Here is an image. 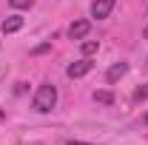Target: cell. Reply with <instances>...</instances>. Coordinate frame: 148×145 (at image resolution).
Listing matches in <instances>:
<instances>
[{"instance_id": "6da1fadb", "label": "cell", "mask_w": 148, "mask_h": 145, "mask_svg": "<svg viewBox=\"0 0 148 145\" xmlns=\"http://www.w3.org/2000/svg\"><path fill=\"white\" fill-rule=\"evenodd\" d=\"M32 105H34V111H40V114H49V111L57 105V88L51 85V83H43V85L37 88Z\"/></svg>"}, {"instance_id": "7a4b0ae2", "label": "cell", "mask_w": 148, "mask_h": 145, "mask_svg": "<svg viewBox=\"0 0 148 145\" xmlns=\"http://www.w3.org/2000/svg\"><path fill=\"white\" fill-rule=\"evenodd\" d=\"M91 68H94V63L88 60V57H86V60H77V63H71V66L66 68V74H69L71 80H77V77H86V74L91 71Z\"/></svg>"}, {"instance_id": "3957f363", "label": "cell", "mask_w": 148, "mask_h": 145, "mask_svg": "<svg viewBox=\"0 0 148 145\" xmlns=\"http://www.w3.org/2000/svg\"><path fill=\"white\" fill-rule=\"evenodd\" d=\"M111 9H114V0H94V3H91V17L106 20L111 14Z\"/></svg>"}, {"instance_id": "277c9868", "label": "cell", "mask_w": 148, "mask_h": 145, "mask_svg": "<svg viewBox=\"0 0 148 145\" xmlns=\"http://www.w3.org/2000/svg\"><path fill=\"white\" fill-rule=\"evenodd\" d=\"M88 31H91V23H88V20H77V23L69 26V37H71V40H83Z\"/></svg>"}, {"instance_id": "5b68a950", "label": "cell", "mask_w": 148, "mask_h": 145, "mask_svg": "<svg viewBox=\"0 0 148 145\" xmlns=\"http://www.w3.org/2000/svg\"><path fill=\"white\" fill-rule=\"evenodd\" d=\"M20 29H23V17H17V14H14V17H6L3 26H0L3 34H14V31H20Z\"/></svg>"}, {"instance_id": "8992f818", "label": "cell", "mask_w": 148, "mask_h": 145, "mask_svg": "<svg viewBox=\"0 0 148 145\" xmlns=\"http://www.w3.org/2000/svg\"><path fill=\"white\" fill-rule=\"evenodd\" d=\"M125 71H128V66H125V63H114L108 71H106V80H108V83H117L120 77H125Z\"/></svg>"}, {"instance_id": "52a82bcc", "label": "cell", "mask_w": 148, "mask_h": 145, "mask_svg": "<svg viewBox=\"0 0 148 145\" xmlns=\"http://www.w3.org/2000/svg\"><path fill=\"white\" fill-rule=\"evenodd\" d=\"M94 100L103 103V105H111V103H114V94H111V91H94Z\"/></svg>"}, {"instance_id": "ba28073f", "label": "cell", "mask_w": 148, "mask_h": 145, "mask_svg": "<svg viewBox=\"0 0 148 145\" xmlns=\"http://www.w3.org/2000/svg\"><path fill=\"white\" fill-rule=\"evenodd\" d=\"M97 49H100V43H97V40H86V43H83V54H86V57L97 54Z\"/></svg>"}, {"instance_id": "9c48e42d", "label": "cell", "mask_w": 148, "mask_h": 145, "mask_svg": "<svg viewBox=\"0 0 148 145\" xmlns=\"http://www.w3.org/2000/svg\"><path fill=\"white\" fill-rule=\"evenodd\" d=\"M145 100H148V83L134 91V103H145Z\"/></svg>"}, {"instance_id": "30bf717a", "label": "cell", "mask_w": 148, "mask_h": 145, "mask_svg": "<svg viewBox=\"0 0 148 145\" xmlns=\"http://www.w3.org/2000/svg\"><path fill=\"white\" fill-rule=\"evenodd\" d=\"M9 3H12V9H32L34 0H9Z\"/></svg>"}, {"instance_id": "8fae6325", "label": "cell", "mask_w": 148, "mask_h": 145, "mask_svg": "<svg viewBox=\"0 0 148 145\" xmlns=\"http://www.w3.org/2000/svg\"><path fill=\"white\" fill-rule=\"evenodd\" d=\"M69 145H91V142H74V140H71V142H69Z\"/></svg>"}, {"instance_id": "7c38bea8", "label": "cell", "mask_w": 148, "mask_h": 145, "mask_svg": "<svg viewBox=\"0 0 148 145\" xmlns=\"http://www.w3.org/2000/svg\"><path fill=\"white\" fill-rule=\"evenodd\" d=\"M143 37H145V40H148V26H145V29H143Z\"/></svg>"}, {"instance_id": "4fadbf2b", "label": "cell", "mask_w": 148, "mask_h": 145, "mask_svg": "<svg viewBox=\"0 0 148 145\" xmlns=\"http://www.w3.org/2000/svg\"><path fill=\"white\" fill-rule=\"evenodd\" d=\"M145 125H148V114H145Z\"/></svg>"}]
</instances>
